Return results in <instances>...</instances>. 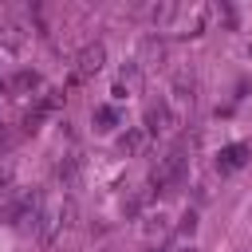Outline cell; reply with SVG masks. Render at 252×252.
<instances>
[{
  "mask_svg": "<svg viewBox=\"0 0 252 252\" xmlns=\"http://www.w3.org/2000/svg\"><path fill=\"white\" fill-rule=\"evenodd\" d=\"M0 43H4L8 51H20V47H24V32H20L16 24H4V28H0Z\"/></svg>",
  "mask_w": 252,
  "mask_h": 252,
  "instance_id": "cell-9",
  "label": "cell"
},
{
  "mask_svg": "<svg viewBox=\"0 0 252 252\" xmlns=\"http://www.w3.org/2000/svg\"><path fill=\"white\" fill-rule=\"evenodd\" d=\"M169 126H173L169 106H165V102H150V106H146V134H154V138H158V134H165Z\"/></svg>",
  "mask_w": 252,
  "mask_h": 252,
  "instance_id": "cell-4",
  "label": "cell"
},
{
  "mask_svg": "<svg viewBox=\"0 0 252 252\" xmlns=\"http://www.w3.org/2000/svg\"><path fill=\"white\" fill-rule=\"evenodd\" d=\"M177 98H181V102H193V79L177 75Z\"/></svg>",
  "mask_w": 252,
  "mask_h": 252,
  "instance_id": "cell-11",
  "label": "cell"
},
{
  "mask_svg": "<svg viewBox=\"0 0 252 252\" xmlns=\"http://www.w3.org/2000/svg\"><path fill=\"white\" fill-rule=\"evenodd\" d=\"M8 87H12L16 94H28V91H39V87H43V79H39V71H16Z\"/></svg>",
  "mask_w": 252,
  "mask_h": 252,
  "instance_id": "cell-6",
  "label": "cell"
},
{
  "mask_svg": "<svg viewBox=\"0 0 252 252\" xmlns=\"http://www.w3.org/2000/svg\"><path fill=\"white\" fill-rule=\"evenodd\" d=\"M8 220L16 224V228H35V220H39V193H16L12 201H8Z\"/></svg>",
  "mask_w": 252,
  "mask_h": 252,
  "instance_id": "cell-2",
  "label": "cell"
},
{
  "mask_svg": "<svg viewBox=\"0 0 252 252\" xmlns=\"http://www.w3.org/2000/svg\"><path fill=\"white\" fill-rule=\"evenodd\" d=\"M248 158H252V146L248 142H232V146H224L217 154V173H236V169H244Z\"/></svg>",
  "mask_w": 252,
  "mask_h": 252,
  "instance_id": "cell-3",
  "label": "cell"
},
{
  "mask_svg": "<svg viewBox=\"0 0 252 252\" xmlns=\"http://www.w3.org/2000/svg\"><path fill=\"white\" fill-rule=\"evenodd\" d=\"M8 142H12V134H8L4 126H0V146H8Z\"/></svg>",
  "mask_w": 252,
  "mask_h": 252,
  "instance_id": "cell-13",
  "label": "cell"
},
{
  "mask_svg": "<svg viewBox=\"0 0 252 252\" xmlns=\"http://www.w3.org/2000/svg\"><path fill=\"white\" fill-rule=\"evenodd\" d=\"M142 146H146V130H138V126L126 130V134L118 138V150H122V154H138Z\"/></svg>",
  "mask_w": 252,
  "mask_h": 252,
  "instance_id": "cell-7",
  "label": "cell"
},
{
  "mask_svg": "<svg viewBox=\"0 0 252 252\" xmlns=\"http://www.w3.org/2000/svg\"><path fill=\"white\" fill-rule=\"evenodd\" d=\"M102 59H106V47H102V43H91V47H83V55H79V79H87V75H98V71H102Z\"/></svg>",
  "mask_w": 252,
  "mask_h": 252,
  "instance_id": "cell-5",
  "label": "cell"
},
{
  "mask_svg": "<svg viewBox=\"0 0 252 252\" xmlns=\"http://www.w3.org/2000/svg\"><path fill=\"white\" fill-rule=\"evenodd\" d=\"M193 228H197V217L185 213V217H181V232H193Z\"/></svg>",
  "mask_w": 252,
  "mask_h": 252,
  "instance_id": "cell-12",
  "label": "cell"
},
{
  "mask_svg": "<svg viewBox=\"0 0 252 252\" xmlns=\"http://www.w3.org/2000/svg\"><path fill=\"white\" fill-rule=\"evenodd\" d=\"M181 173H185V146H177V150H169L158 165H154V173H150V185L158 189V193H165L169 185H177L181 181Z\"/></svg>",
  "mask_w": 252,
  "mask_h": 252,
  "instance_id": "cell-1",
  "label": "cell"
},
{
  "mask_svg": "<svg viewBox=\"0 0 252 252\" xmlns=\"http://www.w3.org/2000/svg\"><path fill=\"white\" fill-rule=\"evenodd\" d=\"M154 252H161V248H154Z\"/></svg>",
  "mask_w": 252,
  "mask_h": 252,
  "instance_id": "cell-14",
  "label": "cell"
},
{
  "mask_svg": "<svg viewBox=\"0 0 252 252\" xmlns=\"http://www.w3.org/2000/svg\"><path fill=\"white\" fill-rule=\"evenodd\" d=\"M118 126V110L114 106H94V130H114Z\"/></svg>",
  "mask_w": 252,
  "mask_h": 252,
  "instance_id": "cell-8",
  "label": "cell"
},
{
  "mask_svg": "<svg viewBox=\"0 0 252 252\" xmlns=\"http://www.w3.org/2000/svg\"><path fill=\"white\" fill-rule=\"evenodd\" d=\"M75 173H79V161H75V158L67 154V158H63L59 165H55V177H59L63 185H75Z\"/></svg>",
  "mask_w": 252,
  "mask_h": 252,
  "instance_id": "cell-10",
  "label": "cell"
}]
</instances>
